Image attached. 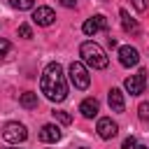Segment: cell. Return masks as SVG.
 Instances as JSON below:
<instances>
[{
  "label": "cell",
  "mask_w": 149,
  "mask_h": 149,
  "mask_svg": "<svg viewBox=\"0 0 149 149\" xmlns=\"http://www.w3.org/2000/svg\"><path fill=\"white\" fill-rule=\"evenodd\" d=\"M81 30H84L86 35H95L98 30H107V19H105L102 14H95L93 19H86V21H84Z\"/></svg>",
  "instance_id": "8"
},
{
  "label": "cell",
  "mask_w": 149,
  "mask_h": 149,
  "mask_svg": "<svg viewBox=\"0 0 149 149\" xmlns=\"http://www.w3.org/2000/svg\"><path fill=\"white\" fill-rule=\"evenodd\" d=\"M123 86H126V91H128L130 95H140V93H144V86H147V72L140 70L137 74H130V77L123 81Z\"/></svg>",
  "instance_id": "5"
},
{
  "label": "cell",
  "mask_w": 149,
  "mask_h": 149,
  "mask_svg": "<svg viewBox=\"0 0 149 149\" xmlns=\"http://www.w3.org/2000/svg\"><path fill=\"white\" fill-rule=\"evenodd\" d=\"M61 128L56 126V123H44L42 126V130H40V140L42 142H58L61 140Z\"/></svg>",
  "instance_id": "10"
},
{
  "label": "cell",
  "mask_w": 149,
  "mask_h": 149,
  "mask_svg": "<svg viewBox=\"0 0 149 149\" xmlns=\"http://www.w3.org/2000/svg\"><path fill=\"white\" fill-rule=\"evenodd\" d=\"M54 19H56V14H54L51 7H37V9L33 12V21H35L37 26H51Z\"/></svg>",
  "instance_id": "9"
},
{
  "label": "cell",
  "mask_w": 149,
  "mask_h": 149,
  "mask_svg": "<svg viewBox=\"0 0 149 149\" xmlns=\"http://www.w3.org/2000/svg\"><path fill=\"white\" fill-rule=\"evenodd\" d=\"M19 105H21V107H26V109H33V107H37V93H33V91H26V93H21V98H19Z\"/></svg>",
  "instance_id": "14"
},
{
  "label": "cell",
  "mask_w": 149,
  "mask_h": 149,
  "mask_svg": "<svg viewBox=\"0 0 149 149\" xmlns=\"http://www.w3.org/2000/svg\"><path fill=\"white\" fill-rule=\"evenodd\" d=\"M79 54H81L84 63L91 65L93 70H102V68H107V63H109L107 56H105V51H102V47L95 44V42H84V44L79 47Z\"/></svg>",
  "instance_id": "2"
},
{
  "label": "cell",
  "mask_w": 149,
  "mask_h": 149,
  "mask_svg": "<svg viewBox=\"0 0 149 149\" xmlns=\"http://www.w3.org/2000/svg\"><path fill=\"white\" fill-rule=\"evenodd\" d=\"M81 149H86V147H81Z\"/></svg>",
  "instance_id": "25"
},
{
  "label": "cell",
  "mask_w": 149,
  "mask_h": 149,
  "mask_svg": "<svg viewBox=\"0 0 149 149\" xmlns=\"http://www.w3.org/2000/svg\"><path fill=\"white\" fill-rule=\"evenodd\" d=\"M61 5H63V7H74L77 0H61Z\"/></svg>",
  "instance_id": "22"
},
{
  "label": "cell",
  "mask_w": 149,
  "mask_h": 149,
  "mask_svg": "<svg viewBox=\"0 0 149 149\" xmlns=\"http://www.w3.org/2000/svg\"><path fill=\"white\" fill-rule=\"evenodd\" d=\"M133 5H135L137 12H144L147 9V0H133Z\"/></svg>",
  "instance_id": "21"
},
{
  "label": "cell",
  "mask_w": 149,
  "mask_h": 149,
  "mask_svg": "<svg viewBox=\"0 0 149 149\" xmlns=\"http://www.w3.org/2000/svg\"><path fill=\"white\" fill-rule=\"evenodd\" d=\"M9 49H12V44H9L7 40H2V37H0V58H5Z\"/></svg>",
  "instance_id": "19"
},
{
  "label": "cell",
  "mask_w": 149,
  "mask_h": 149,
  "mask_svg": "<svg viewBox=\"0 0 149 149\" xmlns=\"http://www.w3.org/2000/svg\"><path fill=\"white\" fill-rule=\"evenodd\" d=\"M70 81H72L74 88H79V91L88 88L91 77H88V70L84 68V63H79V61H72V63H70Z\"/></svg>",
  "instance_id": "4"
},
{
  "label": "cell",
  "mask_w": 149,
  "mask_h": 149,
  "mask_svg": "<svg viewBox=\"0 0 149 149\" xmlns=\"http://www.w3.org/2000/svg\"><path fill=\"white\" fill-rule=\"evenodd\" d=\"M51 114H54V119H56V121H61L63 126H68V123H72V116H70L68 112H61V109H54Z\"/></svg>",
  "instance_id": "16"
},
{
  "label": "cell",
  "mask_w": 149,
  "mask_h": 149,
  "mask_svg": "<svg viewBox=\"0 0 149 149\" xmlns=\"http://www.w3.org/2000/svg\"><path fill=\"white\" fill-rule=\"evenodd\" d=\"M121 23H123V30H126V33H137V30H140L137 21H135L126 9H121Z\"/></svg>",
  "instance_id": "13"
},
{
  "label": "cell",
  "mask_w": 149,
  "mask_h": 149,
  "mask_svg": "<svg viewBox=\"0 0 149 149\" xmlns=\"http://www.w3.org/2000/svg\"><path fill=\"white\" fill-rule=\"evenodd\" d=\"M9 5L14 9H19V12H26V9H33L35 0H9Z\"/></svg>",
  "instance_id": "15"
},
{
  "label": "cell",
  "mask_w": 149,
  "mask_h": 149,
  "mask_svg": "<svg viewBox=\"0 0 149 149\" xmlns=\"http://www.w3.org/2000/svg\"><path fill=\"white\" fill-rule=\"evenodd\" d=\"M107 102H109L112 112H123V109H126V102H123V93H121L119 88H109Z\"/></svg>",
  "instance_id": "11"
},
{
  "label": "cell",
  "mask_w": 149,
  "mask_h": 149,
  "mask_svg": "<svg viewBox=\"0 0 149 149\" xmlns=\"http://www.w3.org/2000/svg\"><path fill=\"white\" fill-rule=\"evenodd\" d=\"M2 140L5 142H9V144H21V142H26V137H28V130H26V126L23 123H16V121H9V123H5L2 126Z\"/></svg>",
  "instance_id": "3"
},
{
  "label": "cell",
  "mask_w": 149,
  "mask_h": 149,
  "mask_svg": "<svg viewBox=\"0 0 149 149\" xmlns=\"http://www.w3.org/2000/svg\"><path fill=\"white\" fill-rule=\"evenodd\" d=\"M95 130H98V135L102 137V140H112L114 135H116V130H119V126L109 119V116H102V119H98V126H95Z\"/></svg>",
  "instance_id": "7"
},
{
  "label": "cell",
  "mask_w": 149,
  "mask_h": 149,
  "mask_svg": "<svg viewBox=\"0 0 149 149\" xmlns=\"http://www.w3.org/2000/svg\"><path fill=\"white\" fill-rule=\"evenodd\" d=\"M137 112H140V119L142 121H149V102H140Z\"/></svg>",
  "instance_id": "17"
},
{
  "label": "cell",
  "mask_w": 149,
  "mask_h": 149,
  "mask_svg": "<svg viewBox=\"0 0 149 149\" xmlns=\"http://www.w3.org/2000/svg\"><path fill=\"white\" fill-rule=\"evenodd\" d=\"M40 91L51 100V102H63L68 98V84H65V74L61 63H49L44 68L42 81H40Z\"/></svg>",
  "instance_id": "1"
},
{
  "label": "cell",
  "mask_w": 149,
  "mask_h": 149,
  "mask_svg": "<svg viewBox=\"0 0 149 149\" xmlns=\"http://www.w3.org/2000/svg\"><path fill=\"white\" fill-rule=\"evenodd\" d=\"M137 149H147V147H137Z\"/></svg>",
  "instance_id": "23"
},
{
  "label": "cell",
  "mask_w": 149,
  "mask_h": 149,
  "mask_svg": "<svg viewBox=\"0 0 149 149\" xmlns=\"http://www.w3.org/2000/svg\"><path fill=\"white\" fill-rule=\"evenodd\" d=\"M121 149H137L135 137H126V140H123V144H121Z\"/></svg>",
  "instance_id": "20"
},
{
  "label": "cell",
  "mask_w": 149,
  "mask_h": 149,
  "mask_svg": "<svg viewBox=\"0 0 149 149\" xmlns=\"http://www.w3.org/2000/svg\"><path fill=\"white\" fill-rule=\"evenodd\" d=\"M98 109H100V105H98L95 98H86V100H81V105H79V112H81V116H86V119H93V116L98 114Z\"/></svg>",
  "instance_id": "12"
},
{
  "label": "cell",
  "mask_w": 149,
  "mask_h": 149,
  "mask_svg": "<svg viewBox=\"0 0 149 149\" xmlns=\"http://www.w3.org/2000/svg\"><path fill=\"white\" fill-rule=\"evenodd\" d=\"M119 63H121L123 68H133V65H137V63H140V54H137V49L130 47V44L119 47Z\"/></svg>",
  "instance_id": "6"
},
{
  "label": "cell",
  "mask_w": 149,
  "mask_h": 149,
  "mask_svg": "<svg viewBox=\"0 0 149 149\" xmlns=\"http://www.w3.org/2000/svg\"><path fill=\"white\" fill-rule=\"evenodd\" d=\"M12 149H19V147H12Z\"/></svg>",
  "instance_id": "24"
},
{
  "label": "cell",
  "mask_w": 149,
  "mask_h": 149,
  "mask_svg": "<svg viewBox=\"0 0 149 149\" xmlns=\"http://www.w3.org/2000/svg\"><path fill=\"white\" fill-rule=\"evenodd\" d=\"M19 35H21L23 40H30V37H33V30H30V26H28V23L19 26Z\"/></svg>",
  "instance_id": "18"
}]
</instances>
